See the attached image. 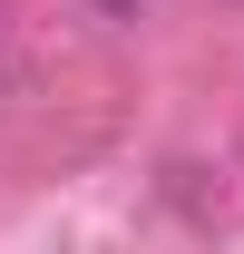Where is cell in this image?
Masks as SVG:
<instances>
[{"mask_svg":"<svg viewBox=\"0 0 244 254\" xmlns=\"http://www.w3.org/2000/svg\"><path fill=\"white\" fill-rule=\"evenodd\" d=\"M20 88H30V59H20V30L0 20V98H20Z\"/></svg>","mask_w":244,"mask_h":254,"instance_id":"1","label":"cell"}]
</instances>
